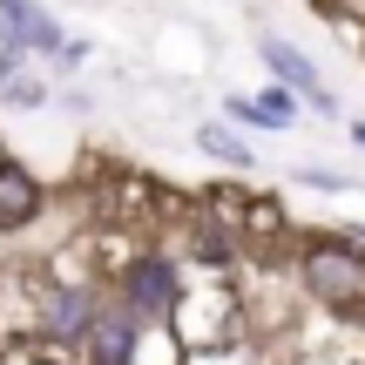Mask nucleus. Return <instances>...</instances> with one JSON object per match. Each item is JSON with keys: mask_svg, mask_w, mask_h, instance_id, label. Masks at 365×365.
<instances>
[{"mask_svg": "<svg viewBox=\"0 0 365 365\" xmlns=\"http://www.w3.org/2000/svg\"><path fill=\"white\" fill-rule=\"evenodd\" d=\"M359 143H365V122H359Z\"/></svg>", "mask_w": 365, "mask_h": 365, "instance_id": "obj_13", "label": "nucleus"}, {"mask_svg": "<svg viewBox=\"0 0 365 365\" xmlns=\"http://www.w3.org/2000/svg\"><path fill=\"white\" fill-rule=\"evenodd\" d=\"M0 95H7V102H41V81H27V68L21 61H0Z\"/></svg>", "mask_w": 365, "mask_h": 365, "instance_id": "obj_9", "label": "nucleus"}, {"mask_svg": "<svg viewBox=\"0 0 365 365\" xmlns=\"http://www.w3.org/2000/svg\"><path fill=\"white\" fill-rule=\"evenodd\" d=\"M203 149L223 156V163H237V170H250V143H237L230 129H203Z\"/></svg>", "mask_w": 365, "mask_h": 365, "instance_id": "obj_10", "label": "nucleus"}, {"mask_svg": "<svg viewBox=\"0 0 365 365\" xmlns=\"http://www.w3.org/2000/svg\"><path fill=\"white\" fill-rule=\"evenodd\" d=\"M88 312H95V298H81V291H61V298H54V331H61V339H75V331L88 325Z\"/></svg>", "mask_w": 365, "mask_h": 365, "instance_id": "obj_8", "label": "nucleus"}, {"mask_svg": "<svg viewBox=\"0 0 365 365\" xmlns=\"http://www.w3.org/2000/svg\"><path fill=\"white\" fill-rule=\"evenodd\" d=\"M0 163H7V156H0Z\"/></svg>", "mask_w": 365, "mask_h": 365, "instance_id": "obj_14", "label": "nucleus"}, {"mask_svg": "<svg viewBox=\"0 0 365 365\" xmlns=\"http://www.w3.org/2000/svg\"><path fill=\"white\" fill-rule=\"evenodd\" d=\"M170 304H176V277H170V264H163V257L135 264V277H129V318H163Z\"/></svg>", "mask_w": 365, "mask_h": 365, "instance_id": "obj_5", "label": "nucleus"}, {"mask_svg": "<svg viewBox=\"0 0 365 365\" xmlns=\"http://www.w3.org/2000/svg\"><path fill=\"white\" fill-rule=\"evenodd\" d=\"M304 284L325 304H365V257L345 250V244H318L304 257Z\"/></svg>", "mask_w": 365, "mask_h": 365, "instance_id": "obj_2", "label": "nucleus"}, {"mask_svg": "<svg viewBox=\"0 0 365 365\" xmlns=\"http://www.w3.org/2000/svg\"><path fill=\"white\" fill-rule=\"evenodd\" d=\"M75 345H81V365H129V352H135L129 304H95L88 325L75 331Z\"/></svg>", "mask_w": 365, "mask_h": 365, "instance_id": "obj_3", "label": "nucleus"}, {"mask_svg": "<svg viewBox=\"0 0 365 365\" xmlns=\"http://www.w3.org/2000/svg\"><path fill=\"white\" fill-rule=\"evenodd\" d=\"M34 203H41L34 176H27V170H14V163H0V230L27 223V217H34Z\"/></svg>", "mask_w": 365, "mask_h": 365, "instance_id": "obj_7", "label": "nucleus"}, {"mask_svg": "<svg viewBox=\"0 0 365 365\" xmlns=\"http://www.w3.org/2000/svg\"><path fill=\"white\" fill-rule=\"evenodd\" d=\"M318 14H331V21H365V0H318Z\"/></svg>", "mask_w": 365, "mask_h": 365, "instance_id": "obj_11", "label": "nucleus"}, {"mask_svg": "<svg viewBox=\"0 0 365 365\" xmlns=\"http://www.w3.org/2000/svg\"><path fill=\"white\" fill-rule=\"evenodd\" d=\"M264 61H271V68H277V81H284V88H298L312 108H331V95H325V81H318V68L304 61L298 48H284L277 34H264Z\"/></svg>", "mask_w": 365, "mask_h": 365, "instance_id": "obj_4", "label": "nucleus"}, {"mask_svg": "<svg viewBox=\"0 0 365 365\" xmlns=\"http://www.w3.org/2000/svg\"><path fill=\"white\" fill-rule=\"evenodd\" d=\"M170 318H176V331H182L190 352H223V345L237 339V298H230L223 284H210V291H176Z\"/></svg>", "mask_w": 365, "mask_h": 365, "instance_id": "obj_1", "label": "nucleus"}, {"mask_svg": "<svg viewBox=\"0 0 365 365\" xmlns=\"http://www.w3.org/2000/svg\"><path fill=\"white\" fill-rule=\"evenodd\" d=\"M27 365H54V359H27Z\"/></svg>", "mask_w": 365, "mask_h": 365, "instance_id": "obj_12", "label": "nucleus"}, {"mask_svg": "<svg viewBox=\"0 0 365 365\" xmlns=\"http://www.w3.org/2000/svg\"><path fill=\"white\" fill-rule=\"evenodd\" d=\"M0 34H7L14 48H61L54 21L41 7H27V0H0Z\"/></svg>", "mask_w": 365, "mask_h": 365, "instance_id": "obj_6", "label": "nucleus"}]
</instances>
